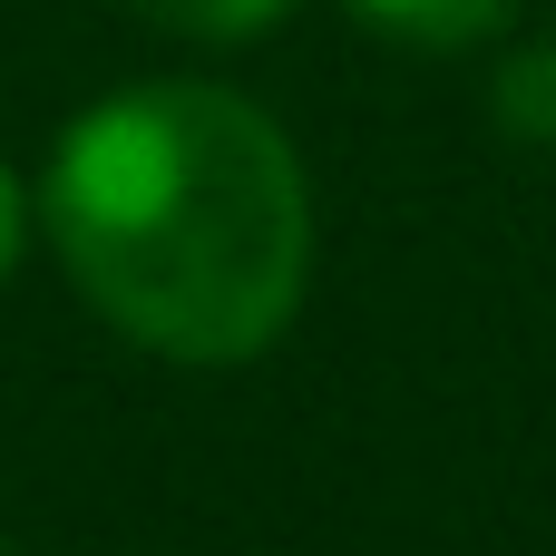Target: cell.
<instances>
[{"instance_id": "6da1fadb", "label": "cell", "mask_w": 556, "mask_h": 556, "mask_svg": "<svg viewBox=\"0 0 556 556\" xmlns=\"http://www.w3.org/2000/svg\"><path fill=\"white\" fill-rule=\"evenodd\" d=\"M39 225L98 323L166 362H254L313 283V186L293 137L205 78L98 98L49 156Z\"/></svg>"}, {"instance_id": "5b68a950", "label": "cell", "mask_w": 556, "mask_h": 556, "mask_svg": "<svg viewBox=\"0 0 556 556\" xmlns=\"http://www.w3.org/2000/svg\"><path fill=\"white\" fill-rule=\"evenodd\" d=\"M20 244H29V195H20V176L0 166V274L20 264Z\"/></svg>"}, {"instance_id": "7a4b0ae2", "label": "cell", "mask_w": 556, "mask_h": 556, "mask_svg": "<svg viewBox=\"0 0 556 556\" xmlns=\"http://www.w3.org/2000/svg\"><path fill=\"white\" fill-rule=\"evenodd\" d=\"M371 29L410 39V49H479L518 20V0H352Z\"/></svg>"}, {"instance_id": "8992f818", "label": "cell", "mask_w": 556, "mask_h": 556, "mask_svg": "<svg viewBox=\"0 0 556 556\" xmlns=\"http://www.w3.org/2000/svg\"><path fill=\"white\" fill-rule=\"evenodd\" d=\"M0 556H10V547H0Z\"/></svg>"}, {"instance_id": "277c9868", "label": "cell", "mask_w": 556, "mask_h": 556, "mask_svg": "<svg viewBox=\"0 0 556 556\" xmlns=\"http://www.w3.org/2000/svg\"><path fill=\"white\" fill-rule=\"evenodd\" d=\"M147 20H166V29H186V39H254V29H274L293 0H137Z\"/></svg>"}, {"instance_id": "3957f363", "label": "cell", "mask_w": 556, "mask_h": 556, "mask_svg": "<svg viewBox=\"0 0 556 556\" xmlns=\"http://www.w3.org/2000/svg\"><path fill=\"white\" fill-rule=\"evenodd\" d=\"M489 117L518 137V147H556V39H528L498 59L489 78Z\"/></svg>"}]
</instances>
